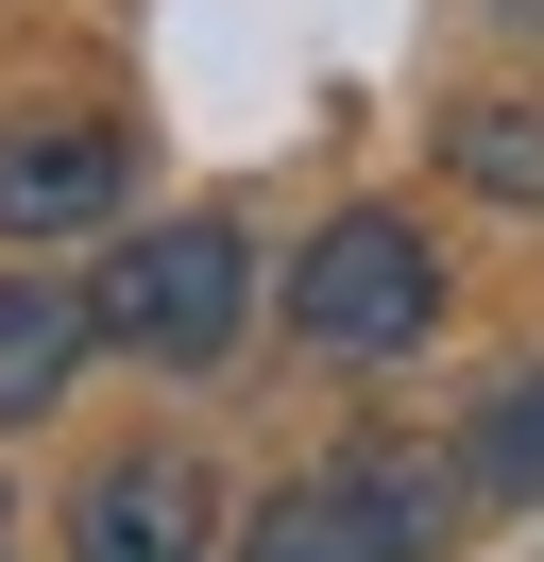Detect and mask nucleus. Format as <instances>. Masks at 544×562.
Here are the masks:
<instances>
[{
	"label": "nucleus",
	"mask_w": 544,
	"mask_h": 562,
	"mask_svg": "<svg viewBox=\"0 0 544 562\" xmlns=\"http://www.w3.org/2000/svg\"><path fill=\"white\" fill-rule=\"evenodd\" d=\"M204 528H222V477L188 443H120L68 494V562H204Z\"/></svg>",
	"instance_id": "obj_3"
},
{
	"label": "nucleus",
	"mask_w": 544,
	"mask_h": 562,
	"mask_svg": "<svg viewBox=\"0 0 544 562\" xmlns=\"http://www.w3.org/2000/svg\"><path fill=\"white\" fill-rule=\"evenodd\" d=\"M86 341H102V307L68 273H0V426H34L68 375H86Z\"/></svg>",
	"instance_id": "obj_6"
},
{
	"label": "nucleus",
	"mask_w": 544,
	"mask_h": 562,
	"mask_svg": "<svg viewBox=\"0 0 544 562\" xmlns=\"http://www.w3.org/2000/svg\"><path fill=\"white\" fill-rule=\"evenodd\" d=\"M86 307H102V341H120V358H154V375H204V358L238 341V307H256V239H238L222 205L136 222V239L86 273Z\"/></svg>",
	"instance_id": "obj_1"
},
{
	"label": "nucleus",
	"mask_w": 544,
	"mask_h": 562,
	"mask_svg": "<svg viewBox=\"0 0 544 562\" xmlns=\"http://www.w3.org/2000/svg\"><path fill=\"white\" fill-rule=\"evenodd\" d=\"M120 188H136L120 120H0V239H18V256L120 222Z\"/></svg>",
	"instance_id": "obj_4"
},
{
	"label": "nucleus",
	"mask_w": 544,
	"mask_h": 562,
	"mask_svg": "<svg viewBox=\"0 0 544 562\" xmlns=\"http://www.w3.org/2000/svg\"><path fill=\"white\" fill-rule=\"evenodd\" d=\"M238 562H426V546L374 512V477H358V460H324V477H290L256 528H238Z\"/></svg>",
	"instance_id": "obj_5"
},
{
	"label": "nucleus",
	"mask_w": 544,
	"mask_h": 562,
	"mask_svg": "<svg viewBox=\"0 0 544 562\" xmlns=\"http://www.w3.org/2000/svg\"><path fill=\"white\" fill-rule=\"evenodd\" d=\"M426 324H442V256H426V222L340 205L324 239L290 256V341H306V358H408Z\"/></svg>",
	"instance_id": "obj_2"
},
{
	"label": "nucleus",
	"mask_w": 544,
	"mask_h": 562,
	"mask_svg": "<svg viewBox=\"0 0 544 562\" xmlns=\"http://www.w3.org/2000/svg\"><path fill=\"white\" fill-rule=\"evenodd\" d=\"M476 494H510V512H544V358H528V375H494V392H476Z\"/></svg>",
	"instance_id": "obj_8"
},
{
	"label": "nucleus",
	"mask_w": 544,
	"mask_h": 562,
	"mask_svg": "<svg viewBox=\"0 0 544 562\" xmlns=\"http://www.w3.org/2000/svg\"><path fill=\"white\" fill-rule=\"evenodd\" d=\"M0 562H18V512H0Z\"/></svg>",
	"instance_id": "obj_9"
},
{
	"label": "nucleus",
	"mask_w": 544,
	"mask_h": 562,
	"mask_svg": "<svg viewBox=\"0 0 544 562\" xmlns=\"http://www.w3.org/2000/svg\"><path fill=\"white\" fill-rule=\"evenodd\" d=\"M442 171L494 188V205H544V103H460L442 120Z\"/></svg>",
	"instance_id": "obj_7"
}]
</instances>
